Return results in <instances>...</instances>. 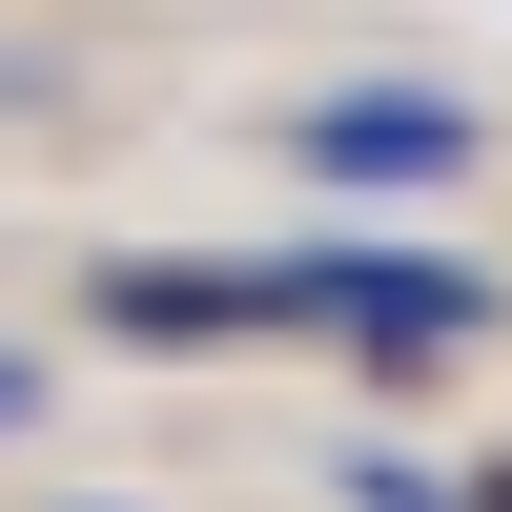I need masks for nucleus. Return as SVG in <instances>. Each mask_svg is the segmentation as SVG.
I'll use <instances>...</instances> for the list:
<instances>
[{"label": "nucleus", "mask_w": 512, "mask_h": 512, "mask_svg": "<svg viewBox=\"0 0 512 512\" xmlns=\"http://www.w3.org/2000/svg\"><path fill=\"white\" fill-rule=\"evenodd\" d=\"M349 492H369V512H451V492H431V472H390V451H369V472H349Z\"/></svg>", "instance_id": "nucleus-4"}, {"label": "nucleus", "mask_w": 512, "mask_h": 512, "mask_svg": "<svg viewBox=\"0 0 512 512\" xmlns=\"http://www.w3.org/2000/svg\"><path fill=\"white\" fill-rule=\"evenodd\" d=\"M267 287H287V328H349L369 369H431V349L492 328V287L451 267V246H287Z\"/></svg>", "instance_id": "nucleus-1"}, {"label": "nucleus", "mask_w": 512, "mask_h": 512, "mask_svg": "<svg viewBox=\"0 0 512 512\" xmlns=\"http://www.w3.org/2000/svg\"><path fill=\"white\" fill-rule=\"evenodd\" d=\"M287 144H308L328 185H451V164H472V103H451V82H349V103H308Z\"/></svg>", "instance_id": "nucleus-2"}, {"label": "nucleus", "mask_w": 512, "mask_h": 512, "mask_svg": "<svg viewBox=\"0 0 512 512\" xmlns=\"http://www.w3.org/2000/svg\"><path fill=\"white\" fill-rule=\"evenodd\" d=\"M21 410H41V369H21V349H0V431H21Z\"/></svg>", "instance_id": "nucleus-5"}, {"label": "nucleus", "mask_w": 512, "mask_h": 512, "mask_svg": "<svg viewBox=\"0 0 512 512\" xmlns=\"http://www.w3.org/2000/svg\"><path fill=\"white\" fill-rule=\"evenodd\" d=\"M103 308L144 328V349H226V328H287V287H267V267H123Z\"/></svg>", "instance_id": "nucleus-3"}]
</instances>
